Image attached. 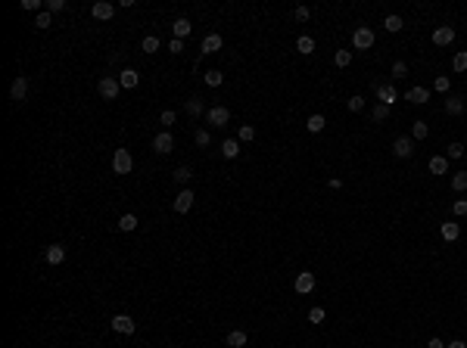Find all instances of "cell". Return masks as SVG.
Segmentation results:
<instances>
[{"mask_svg": "<svg viewBox=\"0 0 467 348\" xmlns=\"http://www.w3.org/2000/svg\"><path fill=\"white\" fill-rule=\"evenodd\" d=\"M452 212L461 218V215H467V199H455V205H452Z\"/></svg>", "mask_w": 467, "mask_h": 348, "instance_id": "48", "label": "cell"}, {"mask_svg": "<svg viewBox=\"0 0 467 348\" xmlns=\"http://www.w3.org/2000/svg\"><path fill=\"white\" fill-rule=\"evenodd\" d=\"M427 134H430L427 121H415V124H411V140H427Z\"/></svg>", "mask_w": 467, "mask_h": 348, "instance_id": "30", "label": "cell"}, {"mask_svg": "<svg viewBox=\"0 0 467 348\" xmlns=\"http://www.w3.org/2000/svg\"><path fill=\"white\" fill-rule=\"evenodd\" d=\"M159 47H162V41H159L156 34H147V38H143V44H140V50H143V53H156Z\"/></svg>", "mask_w": 467, "mask_h": 348, "instance_id": "32", "label": "cell"}, {"mask_svg": "<svg viewBox=\"0 0 467 348\" xmlns=\"http://www.w3.org/2000/svg\"><path fill=\"white\" fill-rule=\"evenodd\" d=\"M349 109H352V112H362V109H365V97H349Z\"/></svg>", "mask_w": 467, "mask_h": 348, "instance_id": "46", "label": "cell"}, {"mask_svg": "<svg viewBox=\"0 0 467 348\" xmlns=\"http://www.w3.org/2000/svg\"><path fill=\"white\" fill-rule=\"evenodd\" d=\"M448 171V156H433L430 159V174H445Z\"/></svg>", "mask_w": 467, "mask_h": 348, "instance_id": "23", "label": "cell"}, {"mask_svg": "<svg viewBox=\"0 0 467 348\" xmlns=\"http://www.w3.org/2000/svg\"><path fill=\"white\" fill-rule=\"evenodd\" d=\"M134 227H137V215L128 212V215H122V218H119V230H122V233H131Z\"/></svg>", "mask_w": 467, "mask_h": 348, "instance_id": "27", "label": "cell"}, {"mask_svg": "<svg viewBox=\"0 0 467 348\" xmlns=\"http://www.w3.org/2000/svg\"><path fill=\"white\" fill-rule=\"evenodd\" d=\"M427 348H445V345H442V339H430V342H427Z\"/></svg>", "mask_w": 467, "mask_h": 348, "instance_id": "51", "label": "cell"}, {"mask_svg": "<svg viewBox=\"0 0 467 348\" xmlns=\"http://www.w3.org/2000/svg\"><path fill=\"white\" fill-rule=\"evenodd\" d=\"M293 289L299 292V296H309V292L315 289V273H312V270H302V273H296V280H293Z\"/></svg>", "mask_w": 467, "mask_h": 348, "instance_id": "4", "label": "cell"}, {"mask_svg": "<svg viewBox=\"0 0 467 348\" xmlns=\"http://www.w3.org/2000/svg\"><path fill=\"white\" fill-rule=\"evenodd\" d=\"M44 10H47V13H63V10H66V0H47Z\"/></svg>", "mask_w": 467, "mask_h": 348, "instance_id": "42", "label": "cell"}, {"mask_svg": "<svg viewBox=\"0 0 467 348\" xmlns=\"http://www.w3.org/2000/svg\"><path fill=\"white\" fill-rule=\"evenodd\" d=\"M452 68H455V72H467V50H458V53H455Z\"/></svg>", "mask_w": 467, "mask_h": 348, "instance_id": "37", "label": "cell"}, {"mask_svg": "<svg viewBox=\"0 0 467 348\" xmlns=\"http://www.w3.org/2000/svg\"><path fill=\"white\" fill-rule=\"evenodd\" d=\"M458 236H461V227H458V224H452V221L442 224V240H445V243H455Z\"/></svg>", "mask_w": 467, "mask_h": 348, "instance_id": "24", "label": "cell"}, {"mask_svg": "<svg viewBox=\"0 0 467 348\" xmlns=\"http://www.w3.org/2000/svg\"><path fill=\"white\" fill-rule=\"evenodd\" d=\"M44 258H47V264H63L66 261V246H60V243L47 246L44 249Z\"/></svg>", "mask_w": 467, "mask_h": 348, "instance_id": "14", "label": "cell"}, {"mask_svg": "<svg viewBox=\"0 0 467 348\" xmlns=\"http://www.w3.org/2000/svg\"><path fill=\"white\" fill-rule=\"evenodd\" d=\"M405 100H411L415 106H424V103H430V90L427 87H411L405 94Z\"/></svg>", "mask_w": 467, "mask_h": 348, "instance_id": "18", "label": "cell"}, {"mask_svg": "<svg viewBox=\"0 0 467 348\" xmlns=\"http://www.w3.org/2000/svg\"><path fill=\"white\" fill-rule=\"evenodd\" d=\"M221 81H224V75H221L218 68H212V72H206V84H209V87H221Z\"/></svg>", "mask_w": 467, "mask_h": 348, "instance_id": "38", "label": "cell"}, {"mask_svg": "<svg viewBox=\"0 0 467 348\" xmlns=\"http://www.w3.org/2000/svg\"><path fill=\"white\" fill-rule=\"evenodd\" d=\"M249 342V336L243 333V329H230L227 333V348H243Z\"/></svg>", "mask_w": 467, "mask_h": 348, "instance_id": "21", "label": "cell"}, {"mask_svg": "<svg viewBox=\"0 0 467 348\" xmlns=\"http://www.w3.org/2000/svg\"><path fill=\"white\" fill-rule=\"evenodd\" d=\"M374 31L368 28V25H362V28H355V34H352V47L355 50H371L374 47Z\"/></svg>", "mask_w": 467, "mask_h": 348, "instance_id": "2", "label": "cell"}, {"mask_svg": "<svg viewBox=\"0 0 467 348\" xmlns=\"http://www.w3.org/2000/svg\"><path fill=\"white\" fill-rule=\"evenodd\" d=\"M206 121L215 124V127H224L230 121V112H227L224 106H212V109H206Z\"/></svg>", "mask_w": 467, "mask_h": 348, "instance_id": "6", "label": "cell"}, {"mask_svg": "<svg viewBox=\"0 0 467 348\" xmlns=\"http://www.w3.org/2000/svg\"><path fill=\"white\" fill-rule=\"evenodd\" d=\"M190 208H193V190H187V187H184L181 193L174 196V212H178V215H187Z\"/></svg>", "mask_w": 467, "mask_h": 348, "instance_id": "9", "label": "cell"}, {"mask_svg": "<svg viewBox=\"0 0 467 348\" xmlns=\"http://www.w3.org/2000/svg\"><path fill=\"white\" fill-rule=\"evenodd\" d=\"M237 140H240V143H253V140H256V127H253V124H240Z\"/></svg>", "mask_w": 467, "mask_h": 348, "instance_id": "31", "label": "cell"}, {"mask_svg": "<svg viewBox=\"0 0 467 348\" xmlns=\"http://www.w3.org/2000/svg\"><path fill=\"white\" fill-rule=\"evenodd\" d=\"M91 16H94V19H100V22H106V19H112V16H115V7L109 4V0H97V4L91 7Z\"/></svg>", "mask_w": 467, "mask_h": 348, "instance_id": "8", "label": "cell"}, {"mask_svg": "<svg viewBox=\"0 0 467 348\" xmlns=\"http://www.w3.org/2000/svg\"><path fill=\"white\" fill-rule=\"evenodd\" d=\"M452 190H455V193H464V190H467V171H458V174L452 177Z\"/></svg>", "mask_w": 467, "mask_h": 348, "instance_id": "36", "label": "cell"}, {"mask_svg": "<svg viewBox=\"0 0 467 348\" xmlns=\"http://www.w3.org/2000/svg\"><path fill=\"white\" fill-rule=\"evenodd\" d=\"M324 115H309V121H305V127H309V131L312 134H321V131H324Z\"/></svg>", "mask_w": 467, "mask_h": 348, "instance_id": "28", "label": "cell"}, {"mask_svg": "<svg viewBox=\"0 0 467 348\" xmlns=\"http://www.w3.org/2000/svg\"><path fill=\"white\" fill-rule=\"evenodd\" d=\"M153 150H156V153H162V156H165V153H171V150H174V137H171L168 131L156 134V137H153Z\"/></svg>", "mask_w": 467, "mask_h": 348, "instance_id": "13", "label": "cell"}, {"mask_svg": "<svg viewBox=\"0 0 467 348\" xmlns=\"http://www.w3.org/2000/svg\"><path fill=\"white\" fill-rule=\"evenodd\" d=\"M374 94H377V100H380L383 106H392L399 100V90L392 87V84H374Z\"/></svg>", "mask_w": 467, "mask_h": 348, "instance_id": "7", "label": "cell"}, {"mask_svg": "<svg viewBox=\"0 0 467 348\" xmlns=\"http://www.w3.org/2000/svg\"><path fill=\"white\" fill-rule=\"evenodd\" d=\"M433 87L439 90V94H448V90H452V81H448L445 75H436V81H433Z\"/></svg>", "mask_w": 467, "mask_h": 348, "instance_id": "40", "label": "cell"}, {"mask_svg": "<svg viewBox=\"0 0 467 348\" xmlns=\"http://www.w3.org/2000/svg\"><path fill=\"white\" fill-rule=\"evenodd\" d=\"M25 97H28V78L19 75V78L10 84V100L13 103H25Z\"/></svg>", "mask_w": 467, "mask_h": 348, "instance_id": "5", "label": "cell"}, {"mask_svg": "<svg viewBox=\"0 0 467 348\" xmlns=\"http://www.w3.org/2000/svg\"><path fill=\"white\" fill-rule=\"evenodd\" d=\"M333 62H336L339 68L352 65V50H336V53H333Z\"/></svg>", "mask_w": 467, "mask_h": 348, "instance_id": "33", "label": "cell"}, {"mask_svg": "<svg viewBox=\"0 0 467 348\" xmlns=\"http://www.w3.org/2000/svg\"><path fill=\"white\" fill-rule=\"evenodd\" d=\"M193 140H196V146H209L212 143V134L206 131V127H200V131H193Z\"/></svg>", "mask_w": 467, "mask_h": 348, "instance_id": "39", "label": "cell"}, {"mask_svg": "<svg viewBox=\"0 0 467 348\" xmlns=\"http://www.w3.org/2000/svg\"><path fill=\"white\" fill-rule=\"evenodd\" d=\"M464 106H467V103H464V97H458V94H448V97H445V112H448V115H461Z\"/></svg>", "mask_w": 467, "mask_h": 348, "instance_id": "17", "label": "cell"}, {"mask_svg": "<svg viewBox=\"0 0 467 348\" xmlns=\"http://www.w3.org/2000/svg\"><path fill=\"white\" fill-rule=\"evenodd\" d=\"M392 156L396 159H411L415 156V140L411 137H396L392 140Z\"/></svg>", "mask_w": 467, "mask_h": 348, "instance_id": "3", "label": "cell"}, {"mask_svg": "<svg viewBox=\"0 0 467 348\" xmlns=\"http://www.w3.org/2000/svg\"><path fill=\"white\" fill-rule=\"evenodd\" d=\"M324 317H327L324 308H312V311H309V320H312V323H324Z\"/></svg>", "mask_w": 467, "mask_h": 348, "instance_id": "41", "label": "cell"}, {"mask_svg": "<svg viewBox=\"0 0 467 348\" xmlns=\"http://www.w3.org/2000/svg\"><path fill=\"white\" fill-rule=\"evenodd\" d=\"M171 177H174V184L187 187V184H190V177H193V171L187 168V165H181V168H174V174H171Z\"/></svg>", "mask_w": 467, "mask_h": 348, "instance_id": "26", "label": "cell"}, {"mask_svg": "<svg viewBox=\"0 0 467 348\" xmlns=\"http://www.w3.org/2000/svg\"><path fill=\"white\" fill-rule=\"evenodd\" d=\"M184 112L190 118H200V115H206V109H203V103L196 100V97H190V100H184Z\"/></svg>", "mask_w": 467, "mask_h": 348, "instance_id": "19", "label": "cell"}, {"mask_svg": "<svg viewBox=\"0 0 467 348\" xmlns=\"http://www.w3.org/2000/svg\"><path fill=\"white\" fill-rule=\"evenodd\" d=\"M383 28H386V31H392V34H396V31H402V28H405L402 16H396V13H392V16H386V19H383Z\"/></svg>", "mask_w": 467, "mask_h": 348, "instance_id": "25", "label": "cell"}, {"mask_svg": "<svg viewBox=\"0 0 467 348\" xmlns=\"http://www.w3.org/2000/svg\"><path fill=\"white\" fill-rule=\"evenodd\" d=\"M296 50L302 53V56H309V53H315V41L309 38V34H302V38L296 41Z\"/></svg>", "mask_w": 467, "mask_h": 348, "instance_id": "29", "label": "cell"}, {"mask_svg": "<svg viewBox=\"0 0 467 348\" xmlns=\"http://www.w3.org/2000/svg\"><path fill=\"white\" fill-rule=\"evenodd\" d=\"M221 156H224V159H237V156H240V140H237V137L224 140V143H221Z\"/></svg>", "mask_w": 467, "mask_h": 348, "instance_id": "20", "label": "cell"}, {"mask_svg": "<svg viewBox=\"0 0 467 348\" xmlns=\"http://www.w3.org/2000/svg\"><path fill=\"white\" fill-rule=\"evenodd\" d=\"M119 84H122L125 90H134V87L140 84V75H137L134 68H122V72H119Z\"/></svg>", "mask_w": 467, "mask_h": 348, "instance_id": "16", "label": "cell"}, {"mask_svg": "<svg viewBox=\"0 0 467 348\" xmlns=\"http://www.w3.org/2000/svg\"><path fill=\"white\" fill-rule=\"evenodd\" d=\"M50 25H53V13H47V10H44V13H38V19H34V28L47 31Z\"/></svg>", "mask_w": 467, "mask_h": 348, "instance_id": "34", "label": "cell"}, {"mask_svg": "<svg viewBox=\"0 0 467 348\" xmlns=\"http://www.w3.org/2000/svg\"><path fill=\"white\" fill-rule=\"evenodd\" d=\"M405 75H408V65L402 59H396V62H392V78H405Z\"/></svg>", "mask_w": 467, "mask_h": 348, "instance_id": "43", "label": "cell"}, {"mask_svg": "<svg viewBox=\"0 0 467 348\" xmlns=\"http://www.w3.org/2000/svg\"><path fill=\"white\" fill-rule=\"evenodd\" d=\"M464 156V143H448V159H461Z\"/></svg>", "mask_w": 467, "mask_h": 348, "instance_id": "45", "label": "cell"}, {"mask_svg": "<svg viewBox=\"0 0 467 348\" xmlns=\"http://www.w3.org/2000/svg\"><path fill=\"white\" fill-rule=\"evenodd\" d=\"M309 16H312L309 7H296V10H293V19H296V22H309Z\"/></svg>", "mask_w": 467, "mask_h": 348, "instance_id": "44", "label": "cell"}, {"mask_svg": "<svg viewBox=\"0 0 467 348\" xmlns=\"http://www.w3.org/2000/svg\"><path fill=\"white\" fill-rule=\"evenodd\" d=\"M445 348H467V342H461V339H455V342H448Z\"/></svg>", "mask_w": 467, "mask_h": 348, "instance_id": "52", "label": "cell"}, {"mask_svg": "<svg viewBox=\"0 0 467 348\" xmlns=\"http://www.w3.org/2000/svg\"><path fill=\"white\" fill-rule=\"evenodd\" d=\"M452 41H455V28H452V25H439V28L433 31V44H436V47H448Z\"/></svg>", "mask_w": 467, "mask_h": 348, "instance_id": "11", "label": "cell"}, {"mask_svg": "<svg viewBox=\"0 0 467 348\" xmlns=\"http://www.w3.org/2000/svg\"><path fill=\"white\" fill-rule=\"evenodd\" d=\"M168 53H184V41H178V38H174V41L168 44Z\"/></svg>", "mask_w": 467, "mask_h": 348, "instance_id": "50", "label": "cell"}, {"mask_svg": "<svg viewBox=\"0 0 467 348\" xmlns=\"http://www.w3.org/2000/svg\"><path fill=\"white\" fill-rule=\"evenodd\" d=\"M131 168H134V156H131L128 150H115V156H112V171H115V174H131Z\"/></svg>", "mask_w": 467, "mask_h": 348, "instance_id": "1", "label": "cell"}, {"mask_svg": "<svg viewBox=\"0 0 467 348\" xmlns=\"http://www.w3.org/2000/svg\"><path fill=\"white\" fill-rule=\"evenodd\" d=\"M174 118H178V115L171 112V109H165V112L159 115V121H162V124H174Z\"/></svg>", "mask_w": 467, "mask_h": 348, "instance_id": "49", "label": "cell"}, {"mask_svg": "<svg viewBox=\"0 0 467 348\" xmlns=\"http://www.w3.org/2000/svg\"><path fill=\"white\" fill-rule=\"evenodd\" d=\"M112 329H115V333H122V336H131L134 329H137V323H134L128 314H115V317H112Z\"/></svg>", "mask_w": 467, "mask_h": 348, "instance_id": "10", "label": "cell"}, {"mask_svg": "<svg viewBox=\"0 0 467 348\" xmlns=\"http://www.w3.org/2000/svg\"><path fill=\"white\" fill-rule=\"evenodd\" d=\"M371 118H374V121H386V118H389V106L377 103V106L371 109Z\"/></svg>", "mask_w": 467, "mask_h": 348, "instance_id": "35", "label": "cell"}, {"mask_svg": "<svg viewBox=\"0 0 467 348\" xmlns=\"http://www.w3.org/2000/svg\"><path fill=\"white\" fill-rule=\"evenodd\" d=\"M171 31H174V38H178V41H184L187 34L193 31V22L187 19V16H181V19H174V22H171Z\"/></svg>", "mask_w": 467, "mask_h": 348, "instance_id": "15", "label": "cell"}, {"mask_svg": "<svg viewBox=\"0 0 467 348\" xmlns=\"http://www.w3.org/2000/svg\"><path fill=\"white\" fill-rule=\"evenodd\" d=\"M22 7H25V10H31V13H44L41 0H22Z\"/></svg>", "mask_w": 467, "mask_h": 348, "instance_id": "47", "label": "cell"}, {"mask_svg": "<svg viewBox=\"0 0 467 348\" xmlns=\"http://www.w3.org/2000/svg\"><path fill=\"white\" fill-rule=\"evenodd\" d=\"M119 87H122L119 78H103L97 90H100V97H103V100H115V97H119Z\"/></svg>", "mask_w": 467, "mask_h": 348, "instance_id": "12", "label": "cell"}, {"mask_svg": "<svg viewBox=\"0 0 467 348\" xmlns=\"http://www.w3.org/2000/svg\"><path fill=\"white\" fill-rule=\"evenodd\" d=\"M221 50V34H206L203 38V53H218Z\"/></svg>", "mask_w": 467, "mask_h": 348, "instance_id": "22", "label": "cell"}]
</instances>
